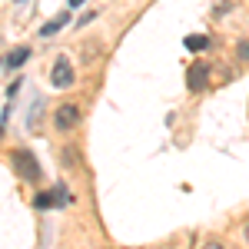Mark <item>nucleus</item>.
Returning a JSON list of instances; mask_svg holds the SVG:
<instances>
[{
	"mask_svg": "<svg viewBox=\"0 0 249 249\" xmlns=\"http://www.w3.org/2000/svg\"><path fill=\"white\" fill-rule=\"evenodd\" d=\"M53 126L57 130H73V126H80V107L77 103H63V107H57L53 110Z\"/></svg>",
	"mask_w": 249,
	"mask_h": 249,
	"instance_id": "f257e3e1",
	"label": "nucleus"
},
{
	"mask_svg": "<svg viewBox=\"0 0 249 249\" xmlns=\"http://www.w3.org/2000/svg\"><path fill=\"white\" fill-rule=\"evenodd\" d=\"M73 80H77V73H73V63L60 57L57 63H53V70H50V83H53L57 90H67V87H70Z\"/></svg>",
	"mask_w": 249,
	"mask_h": 249,
	"instance_id": "f03ea898",
	"label": "nucleus"
},
{
	"mask_svg": "<svg viewBox=\"0 0 249 249\" xmlns=\"http://www.w3.org/2000/svg\"><path fill=\"white\" fill-rule=\"evenodd\" d=\"M206 80H210V67L206 63H193L190 70H186V87H190L193 93H203L206 90Z\"/></svg>",
	"mask_w": 249,
	"mask_h": 249,
	"instance_id": "7ed1b4c3",
	"label": "nucleus"
},
{
	"mask_svg": "<svg viewBox=\"0 0 249 249\" xmlns=\"http://www.w3.org/2000/svg\"><path fill=\"white\" fill-rule=\"evenodd\" d=\"M14 166H17V170H20V176H27L30 183H37V179H40L37 160H34L30 153H23V150H17V153H14Z\"/></svg>",
	"mask_w": 249,
	"mask_h": 249,
	"instance_id": "20e7f679",
	"label": "nucleus"
},
{
	"mask_svg": "<svg viewBox=\"0 0 249 249\" xmlns=\"http://www.w3.org/2000/svg\"><path fill=\"white\" fill-rule=\"evenodd\" d=\"M27 60H30V47H14V50H10L7 57L0 60V63H3L7 70H20V67H23Z\"/></svg>",
	"mask_w": 249,
	"mask_h": 249,
	"instance_id": "39448f33",
	"label": "nucleus"
},
{
	"mask_svg": "<svg viewBox=\"0 0 249 249\" xmlns=\"http://www.w3.org/2000/svg\"><path fill=\"white\" fill-rule=\"evenodd\" d=\"M67 20H70V14L63 10V14H60L57 20H50V23H43V30H40V37H53V34H57V30L63 27V23H67Z\"/></svg>",
	"mask_w": 249,
	"mask_h": 249,
	"instance_id": "423d86ee",
	"label": "nucleus"
},
{
	"mask_svg": "<svg viewBox=\"0 0 249 249\" xmlns=\"http://www.w3.org/2000/svg\"><path fill=\"white\" fill-rule=\"evenodd\" d=\"M210 47V37H203V34H193V37H186V50H206Z\"/></svg>",
	"mask_w": 249,
	"mask_h": 249,
	"instance_id": "0eeeda50",
	"label": "nucleus"
},
{
	"mask_svg": "<svg viewBox=\"0 0 249 249\" xmlns=\"http://www.w3.org/2000/svg\"><path fill=\"white\" fill-rule=\"evenodd\" d=\"M53 203H57V199H53V193H40V196H37V206H40V210H50Z\"/></svg>",
	"mask_w": 249,
	"mask_h": 249,
	"instance_id": "6e6552de",
	"label": "nucleus"
},
{
	"mask_svg": "<svg viewBox=\"0 0 249 249\" xmlns=\"http://www.w3.org/2000/svg\"><path fill=\"white\" fill-rule=\"evenodd\" d=\"M203 249H226V246H223V243H216V239H210V243H206Z\"/></svg>",
	"mask_w": 249,
	"mask_h": 249,
	"instance_id": "1a4fd4ad",
	"label": "nucleus"
},
{
	"mask_svg": "<svg viewBox=\"0 0 249 249\" xmlns=\"http://www.w3.org/2000/svg\"><path fill=\"white\" fill-rule=\"evenodd\" d=\"M239 57H243V60H249V43H243V47H239Z\"/></svg>",
	"mask_w": 249,
	"mask_h": 249,
	"instance_id": "9d476101",
	"label": "nucleus"
},
{
	"mask_svg": "<svg viewBox=\"0 0 249 249\" xmlns=\"http://www.w3.org/2000/svg\"><path fill=\"white\" fill-rule=\"evenodd\" d=\"M80 3H83V0H70V7H80Z\"/></svg>",
	"mask_w": 249,
	"mask_h": 249,
	"instance_id": "9b49d317",
	"label": "nucleus"
},
{
	"mask_svg": "<svg viewBox=\"0 0 249 249\" xmlns=\"http://www.w3.org/2000/svg\"><path fill=\"white\" fill-rule=\"evenodd\" d=\"M246 239H249V223H246Z\"/></svg>",
	"mask_w": 249,
	"mask_h": 249,
	"instance_id": "f8f14e48",
	"label": "nucleus"
}]
</instances>
